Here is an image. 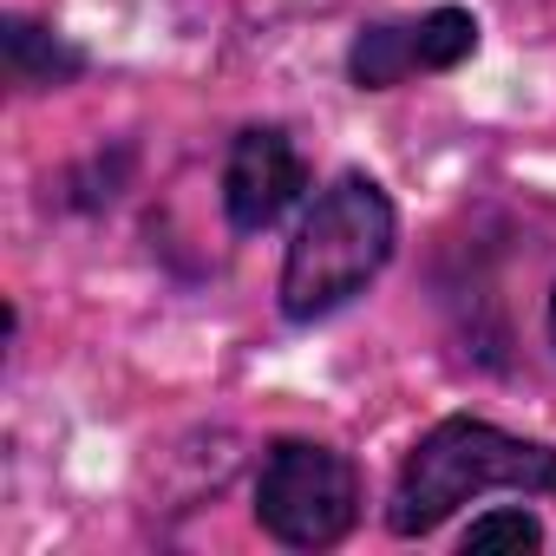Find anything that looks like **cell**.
Wrapping results in <instances>:
<instances>
[{
  "mask_svg": "<svg viewBox=\"0 0 556 556\" xmlns=\"http://www.w3.org/2000/svg\"><path fill=\"white\" fill-rule=\"evenodd\" d=\"M484 491H523V497H549L556 491V452L536 439H517L491 419H439L400 465L387 523L400 536H426L439 530L458 504L484 497Z\"/></svg>",
  "mask_w": 556,
  "mask_h": 556,
  "instance_id": "obj_1",
  "label": "cell"
},
{
  "mask_svg": "<svg viewBox=\"0 0 556 556\" xmlns=\"http://www.w3.org/2000/svg\"><path fill=\"white\" fill-rule=\"evenodd\" d=\"M393 236H400V216H393L387 190L374 177H334L282 255V315L321 321L341 302H354L387 268Z\"/></svg>",
  "mask_w": 556,
  "mask_h": 556,
  "instance_id": "obj_2",
  "label": "cell"
},
{
  "mask_svg": "<svg viewBox=\"0 0 556 556\" xmlns=\"http://www.w3.org/2000/svg\"><path fill=\"white\" fill-rule=\"evenodd\" d=\"M361 517V478L334 445L282 439L255 478V523L289 549H328Z\"/></svg>",
  "mask_w": 556,
  "mask_h": 556,
  "instance_id": "obj_3",
  "label": "cell"
},
{
  "mask_svg": "<svg viewBox=\"0 0 556 556\" xmlns=\"http://www.w3.org/2000/svg\"><path fill=\"white\" fill-rule=\"evenodd\" d=\"M478 53V21L465 8H432L419 21H380V27H361L354 53H348V73L361 92H387L413 73H452Z\"/></svg>",
  "mask_w": 556,
  "mask_h": 556,
  "instance_id": "obj_4",
  "label": "cell"
},
{
  "mask_svg": "<svg viewBox=\"0 0 556 556\" xmlns=\"http://www.w3.org/2000/svg\"><path fill=\"white\" fill-rule=\"evenodd\" d=\"M302 190H308V164H302V151L289 144V131L255 125V131H242V138L229 144V164H223V216H229L242 236L268 229Z\"/></svg>",
  "mask_w": 556,
  "mask_h": 556,
  "instance_id": "obj_5",
  "label": "cell"
},
{
  "mask_svg": "<svg viewBox=\"0 0 556 556\" xmlns=\"http://www.w3.org/2000/svg\"><path fill=\"white\" fill-rule=\"evenodd\" d=\"M0 47H8V79H14L21 92L66 86V79H79V66H86L60 34H47V27H34V21H21V14H8V27H0Z\"/></svg>",
  "mask_w": 556,
  "mask_h": 556,
  "instance_id": "obj_6",
  "label": "cell"
},
{
  "mask_svg": "<svg viewBox=\"0 0 556 556\" xmlns=\"http://www.w3.org/2000/svg\"><path fill=\"white\" fill-rule=\"evenodd\" d=\"M543 543V523L530 517V510H491V517H471V530H465V556L471 549H536Z\"/></svg>",
  "mask_w": 556,
  "mask_h": 556,
  "instance_id": "obj_7",
  "label": "cell"
},
{
  "mask_svg": "<svg viewBox=\"0 0 556 556\" xmlns=\"http://www.w3.org/2000/svg\"><path fill=\"white\" fill-rule=\"evenodd\" d=\"M549 328H556V295H549Z\"/></svg>",
  "mask_w": 556,
  "mask_h": 556,
  "instance_id": "obj_8",
  "label": "cell"
}]
</instances>
